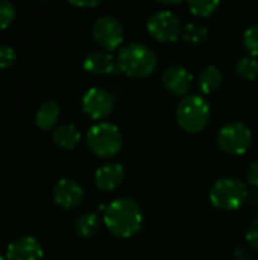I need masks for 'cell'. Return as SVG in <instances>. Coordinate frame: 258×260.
<instances>
[{
	"label": "cell",
	"instance_id": "cell-14",
	"mask_svg": "<svg viewBox=\"0 0 258 260\" xmlns=\"http://www.w3.org/2000/svg\"><path fill=\"white\" fill-rule=\"evenodd\" d=\"M123 180H125V168L117 161H111L100 166L94 174V183L103 192H113L119 189Z\"/></svg>",
	"mask_w": 258,
	"mask_h": 260
},
{
	"label": "cell",
	"instance_id": "cell-13",
	"mask_svg": "<svg viewBox=\"0 0 258 260\" xmlns=\"http://www.w3.org/2000/svg\"><path fill=\"white\" fill-rule=\"evenodd\" d=\"M84 69L85 72L96 75V76H103L114 73L117 75V61L113 56L111 52L108 50H93L90 52L85 59H84Z\"/></svg>",
	"mask_w": 258,
	"mask_h": 260
},
{
	"label": "cell",
	"instance_id": "cell-2",
	"mask_svg": "<svg viewBox=\"0 0 258 260\" xmlns=\"http://www.w3.org/2000/svg\"><path fill=\"white\" fill-rule=\"evenodd\" d=\"M119 72L129 78L143 79L151 76L157 69V53L144 43H129L119 50L116 58Z\"/></svg>",
	"mask_w": 258,
	"mask_h": 260
},
{
	"label": "cell",
	"instance_id": "cell-11",
	"mask_svg": "<svg viewBox=\"0 0 258 260\" xmlns=\"http://www.w3.org/2000/svg\"><path fill=\"white\" fill-rule=\"evenodd\" d=\"M193 84V75L190 70L181 64H172L169 66L163 73V85L167 91H170L175 96H184L189 93Z\"/></svg>",
	"mask_w": 258,
	"mask_h": 260
},
{
	"label": "cell",
	"instance_id": "cell-25",
	"mask_svg": "<svg viewBox=\"0 0 258 260\" xmlns=\"http://www.w3.org/2000/svg\"><path fill=\"white\" fill-rule=\"evenodd\" d=\"M246 242L252 250L258 251V215L251 221L248 232H246Z\"/></svg>",
	"mask_w": 258,
	"mask_h": 260
},
{
	"label": "cell",
	"instance_id": "cell-15",
	"mask_svg": "<svg viewBox=\"0 0 258 260\" xmlns=\"http://www.w3.org/2000/svg\"><path fill=\"white\" fill-rule=\"evenodd\" d=\"M52 140L61 149H75L81 142V131L73 123H61L53 131Z\"/></svg>",
	"mask_w": 258,
	"mask_h": 260
},
{
	"label": "cell",
	"instance_id": "cell-9",
	"mask_svg": "<svg viewBox=\"0 0 258 260\" xmlns=\"http://www.w3.org/2000/svg\"><path fill=\"white\" fill-rule=\"evenodd\" d=\"M82 110L90 119L103 120L114 110V96L105 88L93 87L82 98Z\"/></svg>",
	"mask_w": 258,
	"mask_h": 260
},
{
	"label": "cell",
	"instance_id": "cell-20",
	"mask_svg": "<svg viewBox=\"0 0 258 260\" xmlns=\"http://www.w3.org/2000/svg\"><path fill=\"white\" fill-rule=\"evenodd\" d=\"M236 73L245 81H254L258 76V59L255 56H243L236 64Z\"/></svg>",
	"mask_w": 258,
	"mask_h": 260
},
{
	"label": "cell",
	"instance_id": "cell-30",
	"mask_svg": "<svg viewBox=\"0 0 258 260\" xmlns=\"http://www.w3.org/2000/svg\"><path fill=\"white\" fill-rule=\"evenodd\" d=\"M0 260H5L3 259V256H2V253H0Z\"/></svg>",
	"mask_w": 258,
	"mask_h": 260
},
{
	"label": "cell",
	"instance_id": "cell-6",
	"mask_svg": "<svg viewBox=\"0 0 258 260\" xmlns=\"http://www.w3.org/2000/svg\"><path fill=\"white\" fill-rule=\"evenodd\" d=\"M216 143L228 155H243L252 146V131L242 122H230L219 129Z\"/></svg>",
	"mask_w": 258,
	"mask_h": 260
},
{
	"label": "cell",
	"instance_id": "cell-19",
	"mask_svg": "<svg viewBox=\"0 0 258 260\" xmlns=\"http://www.w3.org/2000/svg\"><path fill=\"white\" fill-rule=\"evenodd\" d=\"M184 41L192 43V44H202L210 38V29L202 24V23H193L189 21L187 24H184L182 29V35Z\"/></svg>",
	"mask_w": 258,
	"mask_h": 260
},
{
	"label": "cell",
	"instance_id": "cell-12",
	"mask_svg": "<svg viewBox=\"0 0 258 260\" xmlns=\"http://www.w3.org/2000/svg\"><path fill=\"white\" fill-rule=\"evenodd\" d=\"M8 260H40L43 257V247L33 236H21L14 239L6 250Z\"/></svg>",
	"mask_w": 258,
	"mask_h": 260
},
{
	"label": "cell",
	"instance_id": "cell-28",
	"mask_svg": "<svg viewBox=\"0 0 258 260\" xmlns=\"http://www.w3.org/2000/svg\"><path fill=\"white\" fill-rule=\"evenodd\" d=\"M251 257H252L251 251L245 247H240L234 251V259L236 260H251Z\"/></svg>",
	"mask_w": 258,
	"mask_h": 260
},
{
	"label": "cell",
	"instance_id": "cell-22",
	"mask_svg": "<svg viewBox=\"0 0 258 260\" xmlns=\"http://www.w3.org/2000/svg\"><path fill=\"white\" fill-rule=\"evenodd\" d=\"M243 46L251 56H258V23L251 24L243 34Z\"/></svg>",
	"mask_w": 258,
	"mask_h": 260
},
{
	"label": "cell",
	"instance_id": "cell-1",
	"mask_svg": "<svg viewBox=\"0 0 258 260\" xmlns=\"http://www.w3.org/2000/svg\"><path fill=\"white\" fill-rule=\"evenodd\" d=\"M103 222L113 236L128 239L141 230L143 210L140 204L129 197L117 198L105 209Z\"/></svg>",
	"mask_w": 258,
	"mask_h": 260
},
{
	"label": "cell",
	"instance_id": "cell-18",
	"mask_svg": "<svg viewBox=\"0 0 258 260\" xmlns=\"http://www.w3.org/2000/svg\"><path fill=\"white\" fill-rule=\"evenodd\" d=\"M75 232L81 238H93L100 232V218L96 213H84L75 221Z\"/></svg>",
	"mask_w": 258,
	"mask_h": 260
},
{
	"label": "cell",
	"instance_id": "cell-4",
	"mask_svg": "<svg viewBox=\"0 0 258 260\" xmlns=\"http://www.w3.org/2000/svg\"><path fill=\"white\" fill-rule=\"evenodd\" d=\"M88 149L99 158H111L117 155L123 146V134L119 126L109 122H99L87 133Z\"/></svg>",
	"mask_w": 258,
	"mask_h": 260
},
{
	"label": "cell",
	"instance_id": "cell-26",
	"mask_svg": "<svg viewBox=\"0 0 258 260\" xmlns=\"http://www.w3.org/2000/svg\"><path fill=\"white\" fill-rule=\"evenodd\" d=\"M246 181L249 186L258 189V160H255L254 163H251V166L246 171Z\"/></svg>",
	"mask_w": 258,
	"mask_h": 260
},
{
	"label": "cell",
	"instance_id": "cell-17",
	"mask_svg": "<svg viewBox=\"0 0 258 260\" xmlns=\"http://www.w3.org/2000/svg\"><path fill=\"white\" fill-rule=\"evenodd\" d=\"M224 82V76L222 72L216 67V66H208L205 67L199 76H198V87L204 94H211L216 90L220 88Z\"/></svg>",
	"mask_w": 258,
	"mask_h": 260
},
{
	"label": "cell",
	"instance_id": "cell-8",
	"mask_svg": "<svg viewBox=\"0 0 258 260\" xmlns=\"http://www.w3.org/2000/svg\"><path fill=\"white\" fill-rule=\"evenodd\" d=\"M93 38L102 47V50L111 52L120 47L123 43L125 29L117 18L111 15H102L93 24Z\"/></svg>",
	"mask_w": 258,
	"mask_h": 260
},
{
	"label": "cell",
	"instance_id": "cell-27",
	"mask_svg": "<svg viewBox=\"0 0 258 260\" xmlns=\"http://www.w3.org/2000/svg\"><path fill=\"white\" fill-rule=\"evenodd\" d=\"M70 5L73 6H78V8H96L100 5V0H81V2H76V0H70L68 2Z\"/></svg>",
	"mask_w": 258,
	"mask_h": 260
},
{
	"label": "cell",
	"instance_id": "cell-3",
	"mask_svg": "<svg viewBox=\"0 0 258 260\" xmlns=\"http://www.w3.org/2000/svg\"><path fill=\"white\" fill-rule=\"evenodd\" d=\"M248 187L237 177H224L213 183L210 189L211 204L224 212L240 209L248 200Z\"/></svg>",
	"mask_w": 258,
	"mask_h": 260
},
{
	"label": "cell",
	"instance_id": "cell-5",
	"mask_svg": "<svg viewBox=\"0 0 258 260\" xmlns=\"http://www.w3.org/2000/svg\"><path fill=\"white\" fill-rule=\"evenodd\" d=\"M176 122L178 125L190 133L198 134L205 129L210 122V105L198 94H190L181 99L176 107Z\"/></svg>",
	"mask_w": 258,
	"mask_h": 260
},
{
	"label": "cell",
	"instance_id": "cell-21",
	"mask_svg": "<svg viewBox=\"0 0 258 260\" xmlns=\"http://www.w3.org/2000/svg\"><path fill=\"white\" fill-rule=\"evenodd\" d=\"M219 6H220L219 0H192V2H189L190 12L201 18L213 15Z\"/></svg>",
	"mask_w": 258,
	"mask_h": 260
},
{
	"label": "cell",
	"instance_id": "cell-16",
	"mask_svg": "<svg viewBox=\"0 0 258 260\" xmlns=\"http://www.w3.org/2000/svg\"><path fill=\"white\" fill-rule=\"evenodd\" d=\"M59 104L56 101H46L40 105V108L36 110L35 114V125L41 129V131H49L52 129L58 119H59Z\"/></svg>",
	"mask_w": 258,
	"mask_h": 260
},
{
	"label": "cell",
	"instance_id": "cell-29",
	"mask_svg": "<svg viewBox=\"0 0 258 260\" xmlns=\"http://www.w3.org/2000/svg\"><path fill=\"white\" fill-rule=\"evenodd\" d=\"M252 207H257L258 206V192H254V193H249L248 195V200H246Z\"/></svg>",
	"mask_w": 258,
	"mask_h": 260
},
{
	"label": "cell",
	"instance_id": "cell-7",
	"mask_svg": "<svg viewBox=\"0 0 258 260\" xmlns=\"http://www.w3.org/2000/svg\"><path fill=\"white\" fill-rule=\"evenodd\" d=\"M148 32L161 43L176 41L182 35V23L181 20L169 9L154 12L148 20Z\"/></svg>",
	"mask_w": 258,
	"mask_h": 260
},
{
	"label": "cell",
	"instance_id": "cell-24",
	"mask_svg": "<svg viewBox=\"0 0 258 260\" xmlns=\"http://www.w3.org/2000/svg\"><path fill=\"white\" fill-rule=\"evenodd\" d=\"M17 61V52L14 47L0 44V69H11Z\"/></svg>",
	"mask_w": 258,
	"mask_h": 260
},
{
	"label": "cell",
	"instance_id": "cell-10",
	"mask_svg": "<svg viewBox=\"0 0 258 260\" xmlns=\"http://www.w3.org/2000/svg\"><path fill=\"white\" fill-rule=\"evenodd\" d=\"M53 201L62 209H75L84 200V189L82 186L70 178H61L55 183L53 190Z\"/></svg>",
	"mask_w": 258,
	"mask_h": 260
},
{
	"label": "cell",
	"instance_id": "cell-23",
	"mask_svg": "<svg viewBox=\"0 0 258 260\" xmlns=\"http://www.w3.org/2000/svg\"><path fill=\"white\" fill-rule=\"evenodd\" d=\"M15 18V8L8 0H0V29L8 27Z\"/></svg>",
	"mask_w": 258,
	"mask_h": 260
}]
</instances>
